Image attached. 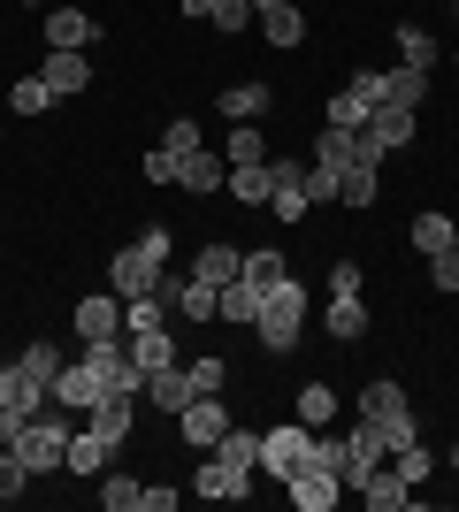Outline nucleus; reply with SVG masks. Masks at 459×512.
<instances>
[{
  "mask_svg": "<svg viewBox=\"0 0 459 512\" xmlns=\"http://www.w3.org/2000/svg\"><path fill=\"white\" fill-rule=\"evenodd\" d=\"M69 436H77V413L69 406H39L31 421H23V436H16V459L31 474H54L69 459Z\"/></svg>",
  "mask_w": 459,
  "mask_h": 512,
  "instance_id": "f257e3e1",
  "label": "nucleus"
},
{
  "mask_svg": "<svg viewBox=\"0 0 459 512\" xmlns=\"http://www.w3.org/2000/svg\"><path fill=\"white\" fill-rule=\"evenodd\" d=\"M299 329H306V291H299V276H291L284 291H268V299H261L253 337H261V352H291V344H299Z\"/></svg>",
  "mask_w": 459,
  "mask_h": 512,
  "instance_id": "f03ea898",
  "label": "nucleus"
},
{
  "mask_svg": "<svg viewBox=\"0 0 459 512\" xmlns=\"http://www.w3.org/2000/svg\"><path fill=\"white\" fill-rule=\"evenodd\" d=\"M360 421L383 428V444H414V436H421V428H414V398H406V383H391V375L360 390Z\"/></svg>",
  "mask_w": 459,
  "mask_h": 512,
  "instance_id": "7ed1b4c3",
  "label": "nucleus"
},
{
  "mask_svg": "<svg viewBox=\"0 0 459 512\" xmlns=\"http://www.w3.org/2000/svg\"><path fill=\"white\" fill-rule=\"evenodd\" d=\"M299 467H314V428H261V474H268V482H291V474H299Z\"/></svg>",
  "mask_w": 459,
  "mask_h": 512,
  "instance_id": "20e7f679",
  "label": "nucleus"
},
{
  "mask_svg": "<svg viewBox=\"0 0 459 512\" xmlns=\"http://www.w3.org/2000/svg\"><path fill=\"white\" fill-rule=\"evenodd\" d=\"M92 360H100V383H108V398H146V367H138L131 337H115V344H85Z\"/></svg>",
  "mask_w": 459,
  "mask_h": 512,
  "instance_id": "39448f33",
  "label": "nucleus"
},
{
  "mask_svg": "<svg viewBox=\"0 0 459 512\" xmlns=\"http://www.w3.org/2000/svg\"><path fill=\"white\" fill-rule=\"evenodd\" d=\"M161 268H169V260H153L146 245H123V253L108 260V291L115 299H146V291H161Z\"/></svg>",
  "mask_w": 459,
  "mask_h": 512,
  "instance_id": "423d86ee",
  "label": "nucleus"
},
{
  "mask_svg": "<svg viewBox=\"0 0 459 512\" xmlns=\"http://www.w3.org/2000/svg\"><path fill=\"white\" fill-rule=\"evenodd\" d=\"M100 398H108V383H100V360H77V367H62V375H54V406H69V413H92L100 406Z\"/></svg>",
  "mask_w": 459,
  "mask_h": 512,
  "instance_id": "0eeeda50",
  "label": "nucleus"
},
{
  "mask_svg": "<svg viewBox=\"0 0 459 512\" xmlns=\"http://www.w3.org/2000/svg\"><path fill=\"white\" fill-rule=\"evenodd\" d=\"M222 428H230V413H222V398H192V406L176 413V436L192 451H215L222 444Z\"/></svg>",
  "mask_w": 459,
  "mask_h": 512,
  "instance_id": "6e6552de",
  "label": "nucleus"
},
{
  "mask_svg": "<svg viewBox=\"0 0 459 512\" xmlns=\"http://www.w3.org/2000/svg\"><path fill=\"white\" fill-rule=\"evenodd\" d=\"M253 23H261V39L268 46H306V16H299V0H253Z\"/></svg>",
  "mask_w": 459,
  "mask_h": 512,
  "instance_id": "1a4fd4ad",
  "label": "nucleus"
},
{
  "mask_svg": "<svg viewBox=\"0 0 459 512\" xmlns=\"http://www.w3.org/2000/svg\"><path fill=\"white\" fill-rule=\"evenodd\" d=\"M77 337H85V344H115V337H123V299H115V291L77 299Z\"/></svg>",
  "mask_w": 459,
  "mask_h": 512,
  "instance_id": "9d476101",
  "label": "nucleus"
},
{
  "mask_svg": "<svg viewBox=\"0 0 459 512\" xmlns=\"http://www.w3.org/2000/svg\"><path fill=\"white\" fill-rule=\"evenodd\" d=\"M192 490H199V497H222V505H238V497L253 490V474L230 467L222 451H207V459H199V474H192Z\"/></svg>",
  "mask_w": 459,
  "mask_h": 512,
  "instance_id": "9b49d317",
  "label": "nucleus"
},
{
  "mask_svg": "<svg viewBox=\"0 0 459 512\" xmlns=\"http://www.w3.org/2000/svg\"><path fill=\"white\" fill-rule=\"evenodd\" d=\"M39 77H46V85H54V100H77V92L92 85V62H85V54H69V46H46Z\"/></svg>",
  "mask_w": 459,
  "mask_h": 512,
  "instance_id": "f8f14e48",
  "label": "nucleus"
},
{
  "mask_svg": "<svg viewBox=\"0 0 459 512\" xmlns=\"http://www.w3.org/2000/svg\"><path fill=\"white\" fill-rule=\"evenodd\" d=\"M345 444H352V474H345V490H360V482H368V474L391 459V444H383V428H375V421H352Z\"/></svg>",
  "mask_w": 459,
  "mask_h": 512,
  "instance_id": "ddd939ff",
  "label": "nucleus"
},
{
  "mask_svg": "<svg viewBox=\"0 0 459 512\" xmlns=\"http://www.w3.org/2000/svg\"><path fill=\"white\" fill-rule=\"evenodd\" d=\"M284 490H291V505H299V512H329V505H337V490H345V482H337V474H329V467H299V474H291V482H284Z\"/></svg>",
  "mask_w": 459,
  "mask_h": 512,
  "instance_id": "4468645a",
  "label": "nucleus"
},
{
  "mask_svg": "<svg viewBox=\"0 0 459 512\" xmlns=\"http://www.w3.org/2000/svg\"><path fill=\"white\" fill-rule=\"evenodd\" d=\"M176 184H184V192H199V199H207V192H222V184H230V161H222V153H207V146H199V153H184V161H176Z\"/></svg>",
  "mask_w": 459,
  "mask_h": 512,
  "instance_id": "2eb2a0df",
  "label": "nucleus"
},
{
  "mask_svg": "<svg viewBox=\"0 0 459 512\" xmlns=\"http://www.w3.org/2000/svg\"><path fill=\"white\" fill-rule=\"evenodd\" d=\"M92 39H100V23H92L85 8H46V46H69V54H85Z\"/></svg>",
  "mask_w": 459,
  "mask_h": 512,
  "instance_id": "dca6fc26",
  "label": "nucleus"
},
{
  "mask_svg": "<svg viewBox=\"0 0 459 512\" xmlns=\"http://www.w3.org/2000/svg\"><path fill=\"white\" fill-rule=\"evenodd\" d=\"M161 291H169V306H184V321H222V291L215 283L184 276V283H161Z\"/></svg>",
  "mask_w": 459,
  "mask_h": 512,
  "instance_id": "f3484780",
  "label": "nucleus"
},
{
  "mask_svg": "<svg viewBox=\"0 0 459 512\" xmlns=\"http://www.w3.org/2000/svg\"><path fill=\"white\" fill-rule=\"evenodd\" d=\"M146 398L161 413H184V406H192L199 390H192V375H184V360H176V367H153V375H146Z\"/></svg>",
  "mask_w": 459,
  "mask_h": 512,
  "instance_id": "a211bd4d",
  "label": "nucleus"
},
{
  "mask_svg": "<svg viewBox=\"0 0 459 512\" xmlns=\"http://www.w3.org/2000/svg\"><path fill=\"white\" fill-rule=\"evenodd\" d=\"M268 192H276V161H230V199L268 207Z\"/></svg>",
  "mask_w": 459,
  "mask_h": 512,
  "instance_id": "6ab92c4d",
  "label": "nucleus"
},
{
  "mask_svg": "<svg viewBox=\"0 0 459 512\" xmlns=\"http://www.w3.org/2000/svg\"><path fill=\"white\" fill-rule=\"evenodd\" d=\"M383 107H414L421 115V107H429V69H406V62L383 69Z\"/></svg>",
  "mask_w": 459,
  "mask_h": 512,
  "instance_id": "aec40b11",
  "label": "nucleus"
},
{
  "mask_svg": "<svg viewBox=\"0 0 459 512\" xmlns=\"http://www.w3.org/2000/svg\"><path fill=\"white\" fill-rule=\"evenodd\" d=\"M192 276L222 291V283H238V276H245V253H238V245H199V253H192Z\"/></svg>",
  "mask_w": 459,
  "mask_h": 512,
  "instance_id": "412c9836",
  "label": "nucleus"
},
{
  "mask_svg": "<svg viewBox=\"0 0 459 512\" xmlns=\"http://www.w3.org/2000/svg\"><path fill=\"white\" fill-rule=\"evenodd\" d=\"M360 130H368V138H375L383 153H398V146H414V107H375V115H368Z\"/></svg>",
  "mask_w": 459,
  "mask_h": 512,
  "instance_id": "4be33fe9",
  "label": "nucleus"
},
{
  "mask_svg": "<svg viewBox=\"0 0 459 512\" xmlns=\"http://www.w3.org/2000/svg\"><path fill=\"white\" fill-rule=\"evenodd\" d=\"M245 283L268 299V291H284V283H291V260L276 253V245H253V253H245Z\"/></svg>",
  "mask_w": 459,
  "mask_h": 512,
  "instance_id": "5701e85b",
  "label": "nucleus"
},
{
  "mask_svg": "<svg viewBox=\"0 0 459 512\" xmlns=\"http://www.w3.org/2000/svg\"><path fill=\"white\" fill-rule=\"evenodd\" d=\"M268 100H276V92H268L261 77H238V85H222V115H230V123H253V115H268Z\"/></svg>",
  "mask_w": 459,
  "mask_h": 512,
  "instance_id": "b1692460",
  "label": "nucleus"
},
{
  "mask_svg": "<svg viewBox=\"0 0 459 512\" xmlns=\"http://www.w3.org/2000/svg\"><path fill=\"white\" fill-rule=\"evenodd\" d=\"M131 406H138V398H100V406L85 413V428H100L108 451H123V444H131Z\"/></svg>",
  "mask_w": 459,
  "mask_h": 512,
  "instance_id": "393cba45",
  "label": "nucleus"
},
{
  "mask_svg": "<svg viewBox=\"0 0 459 512\" xmlns=\"http://www.w3.org/2000/svg\"><path fill=\"white\" fill-rule=\"evenodd\" d=\"M108 459H115L108 436H100V428H77V436H69V459H62V467H69V474H100Z\"/></svg>",
  "mask_w": 459,
  "mask_h": 512,
  "instance_id": "a878e982",
  "label": "nucleus"
},
{
  "mask_svg": "<svg viewBox=\"0 0 459 512\" xmlns=\"http://www.w3.org/2000/svg\"><path fill=\"white\" fill-rule=\"evenodd\" d=\"M329 337H337V344L368 337V306H360V291H345V299L329 291Z\"/></svg>",
  "mask_w": 459,
  "mask_h": 512,
  "instance_id": "bb28decb",
  "label": "nucleus"
},
{
  "mask_svg": "<svg viewBox=\"0 0 459 512\" xmlns=\"http://www.w3.org/2000/svg\"><path fill=\"white\" fill-rule=\"evenodd\" d=\"M92 482H100V505H108V512H138V497H146L138 474H108V467H100Z\"/></svg>",
  "mask_w": 459,
  "mask_h": 512,
  "instance_id": "cd10ccee",
  "label": "nucleus"
},
{
  "mask_svg": "<svg viewBox=\"0 0 459 512\" xmlns=\"http://www.w3.org/2000/svg\"><path fill=\"white\" fill-rule=\"evenodd\" d=\"M391 467H398V474H406V482H414V490H421V482L437 474V451H429V444H421V436H414V444H391Z\"/></svg>",
  "mask_w": 459,
  "mask_h": 512,
  "instance_id": "c85d7f7f",
  "label": "nucleus"
},
{
  "mask_svg": "<svg viewBox=\"0 0 459 512\" xmlns=\"http://www.w3.org/2000/svg\"><path fill=\"white\" fill-rule=\"evenodd\" d=\"M222 459H230V467H245V474H253V467H261V428H222Z\"/></svg>",
  "mask_w": 459,
  "mask_h": 512,
  "instance_id": "c756f323",
  "label": "nucleus"
},
{
  "mask_svg": "<svg viewBox=\"0 0 459 512\" xmlns=\"http://www.w3.org/2000/svg\"><path fill=\"white\" fill-rule=\"evenodd\" d=\"M131 352H138V367H146V375H153V367H176V337H169V329H138Z\"/></svg>",
  "mask_w": 459,
  "mask_h": 512,
  "instance_id": "7c9ffc66",
  "label": "nucleus"
},
{
  "mask_svg": "<svg viewBox=\"0 0 459 512\" xmlns=\"http://www.w3.org/2000/svg\"><path fill=\"white\" fill-rule=\"evenodd\" d=\"M222 321H245V329H253V321H261V291H253V283H222Z\"/></svg>",
  "mask_w": 459,
  "mask_h": 512,
  "instance_id": "2f4dec72",
  "label": "nucleus"
},
{
  "mask_svg": "<svg viewBox=\"0 0 459 512\" xmlns=\"http://www.w3.org/2000/svg\"><path fill=\"white\" fill-rule=\"evenodd\" d=\"M16 367H23V375H39V383H46V390H54V375H62V367H69V360H62V352H54V344H46V337H39V344H23V352H16Z\"/></svg>",
  "mask_w": 459,
  "mask_h": 512,
  "instance_id": "473e14b6",
  "label": "nucleus"
},
{
  "mask_svg": "<svg viewBox=\"0 0 459 512\" xmlns=\"http://www.w3.org/2000/svg\"><path fill=\"white\" fill-rule=\"evenodd\" d=\"M299 421L306 428H329V421H337V390H329V383H306L299 390Z\"/></svg>",
  "mask_w": 459,
  "mask_h": 512,
  "instance_id": "72a5a7b5",
  "label": "nucleus"
},
{
  "mask_svg": "<svg viewBox=\"0 0 459 512\" xmlns=\"http://www.w3.org/2000/svg\"><path fill=\"white\" fill-rule=\"evenodd\" d=\"M398 54H406V69H437V39L421 23H398Z\"/></svg>",
  "mask_w": 459,
  "mask_h": 512,
  "instance_id": "f704fd0d",
  "label": "nucleus"
},
{
  "mask_svg": "<svg viewBox=\"0 0 459 512\" xmlns=\"http://www.w3.org/2000/svg\"><path fill=\"white\" fill-rule=\"evenodd\" d=\"M452 214H414V253H444V245H452Z\"/></svg>",
  "mask_w": 459,
  "mask_h": 512,
  "instance_id": "c9c22d12",
  "label": "nucleus"
},
{
  "mask_svg": "<svg viewBox=\"0 0 459 512\" xmlns=\"http://www.w3.org/2000/svg\"><path fill=\"white\" fill-rule=\"evenodd\" d=\"M375 192H383V169H345V184H337L345 207H375Z\"/></svg>",
  "mask_w": 459,
  "mask_h": 512,
  "instance_id": "e433bc0d",
  "label": "nucleus"
},
{
  "mask_svg": "<svg viewBox=\"0 0 459 512\" xmlns=\"http://www.w3.org/2000/svg\"><path fill=\"white\" fill-rule=\"evenodd\" d=\"M8 107H16V115H46V107H54V85H46V77H23V85L8 92Z\"/></svg>",
  "mask_w": 459,
  "mask_h": 512,
  "instance_id": "4c0bfd02",
  "label": "nucleus"
},
{
  "mask_svg": "<svg viewBox=\"0 0 459 512\" xmlns=\"http://www.w3.org/2000/svg\"><path fill=\"white\" fill-rule=\"evenodd\" d=\"M299 184H306V199H314V207H329L345 176H337V169H322V161H306V169H299Z\"/></svg>",
  "mask_w": 459,
  "mask_h": 512,
  "instance_id": "58836bf2",
  "label": "nucleus"
},
{
  "mask_svg": "<svg viewBox=\"0 0 459 512\" xmlns=\"http://www.w3.org/2000/svg\"><path fill=\"white\" fill-rule=\"evenodd\" d=\"M184 375H192V390H199V398H222V383H230V360H192Z\"/></svg>",
  "mask_w": 459,
  "mask_h": 512,
  "instance_id": "ea45409f",
  "label": "nucleus"
},
{
  "mask_svg": "<svg viewBox=\"0 0 459 512\" xmlns=\"http://www.w3.org/2000/svg\"><path fill=\"white\" fill-rule=\"evenodd\" d=\"M230 161H268V146H261V123H230Z\"/></svg>",
  "mask_w": 459,
  "mask_h": 512,
  "instance_id": "a19ab883",
  "label": "nucleus"
},
{
  "mask_svg": "<svg viewBox=\"0 0 459 512\" xmlns=\"http://www.w3.org/2000/svg\"><path fill=\"white\" fill-rule=\"evenodd\" d=\"M429 283H437L444 299L459 291V245H444V253H429Z\"/></svg>",
  "mask_w": 459,
  "mask_h": 512,
  "instance_id": "79ce46f5",
  "label": "nucleus"
},
{
  "mask_svg": "<svg viewBox=\"0 0 459 512\" xmlns=\"http://www.w3.org/2000/svg\"><path fill=\"white\" fill-rule=\"evenodd\" d=\"M322 123H337V130H360V123H368V107H360V92H337Z\"/></svg>",
  "mask_w": 459,
  "mask_h": 512,
  "instance_id": "37998d69",
  "label": "nucleus"
},
{
  "mask_svg": "<svg viewBox=\"0 0 459 512\" xmlns=\"http://www.w3.org/2000/svg\"><path fill=\"white\" fill-rule=\"evenodd\" d=\"M23 482H31V467H23L16 451L0 444V505H8V497H23Z\"/></svg>",
  "mask_w": 459,
  "mask_h": 512,
  "instance_id": "c03bdc74",
  "label": "nucleus"
},
{
  "mask_svg": "<svg viewBox=\"0 0 459 512\" xmlns=\"http://www.w3.org/2000/svg\"><path fill=\"white\" fill-rule=\"evenodd\" d=\"M207 23H215V31H230V39H238L245 23H253V0H215V16H207Z\"/></svg>",
  "mask_w": 459,
  "mask_h": 512,
  "instance_id": "a18cd8bd",
  "label": "nucleus"
},
{
  "mask_svg": "<svg viewBox=\"0 0 459 512\" xmlns=\"http://www.w3.org/2000/svg\"><path fill=\"white\" fill-rule=\"evenodd\" d=\"M146 184H176V153H169V146L146 153Z\"/></svg>",
  "mask_w": 459,
  "mask_h": 512,
  "instance_id": "49530a36",
  "label": "nucleus"
},
{
  "mask_svg": "<svg viewBox=\"0 0 459 512\" xmlns=\"http://www.w3.org/2000/svg\"><path fill=\"white\" fill-rule=\"evenodd\" d=\"M161 146H169L176 161H184V153H199V123H169V138H161Z\"/></svg>",
  "mask_w": 459,
  "mask_h": 512,
  "instance_id": "de8ad7c7",
  "label": "nucleus"
},
{
  "mask_svg": "<svg viewBox=\"0 0 459 512\" xmlns=\"http://www.w3.org/2000/svg\"><path fill=\"white\" fill-rule=\"evenodd\" d=\"M329 291H337V299H345V291H360V260H337V268H329Z\"/></svg>",
  "mask_w": 459,
  "mask_h": 512,
  "instance_id": "09e8293b",
  "label": "nucleus"
},
{
  "mask_svg": "<svg viewBox=\"0 0 459 512\" xmlns=\"http://www.w3.org/2000/svg\"><path fill=\"white\" fill-rule=\"evenodd\" d=\"M176 497H184V490H161V482H146V497H138V512H176Z\"/></svg>",
  "mask_w": 459,
  "mask_h": 512,
  "instance_id": "8fccbe9b",
  "label": "nucleus"
},
{
  "mask_svg": "<svg viewBox=\"0 0 459 512\" xmlns=\"http://www.w3.org/2000/svg\"><path fill=\"white\" fill-rule=\"evenodd\" d=\"M138 245H146V253H153V260H169V253H176V237H169V230H161V222H153V230H146V237H138Z\"/></svg>",
  "mask_w": 459,
  "mask_h": 512,
  "instance_id": "3c124183",
  "label": "nucleus"
},
{
  "mask_svg": "<svg viewBox=\"0 0 459 512\" xmlns=\"http://www.w3.org/2000/svg\"><path fill=\"white\" fill-rule=\"evenodd\" d=\"M176 8H184V16H199V23L215 16V0H176Z\"/></svg>",
  "mask_w": 459,
  "mask_h": 512,
  "instance_id": "603ef678",
  "label": "nucleus"
},
{
  "mask_svg": "<svg viewBox=\"0 0 459 512\" xmlns=\"http://www.w3.org/2000/svg\"><path fill=\"white\" fill-rule=\"evenodd\" d=\"M23 8H46V0H23Z\"/></svg>",
  "mask_w": 459,
  "mask_h": 512,
  "instance_id": "864d4df0",
  "label": "nucleus"
},
{
  "mask_svg": "<svg viewBox=\"0 0 459 512\" xmlns=\"http://www.w3.org/2000/svg\"><path fill=\"white\" fill-rule=\"evenodd\" d=\"M452 467H459V451H452Z\"/></svg>",
  "mask_w": 459,
  "mask_h": 512,
  "instance_id": "5fc2aeb1",
  "label": "nucleus"
},
{
  "mask_svg": "<svg viewBox=\"0 0 459 512\" xmlns=\"http://www.w3.org/2000/svg\"><path fill=\"white\" fill-rule=\"evenodd\" d=\"M452 245H459V230H452Z\"/></svg>",
  "mask_w": 459,
  "mask_h": 512,
  "instance_id": "6e6d98bb",
  "label": "nucleus"
},
{
  "mask_svg": "<svg viewBox=\"0 0 459 512\" xmlns=\"http://www.w3.org/2000/svg\"><path fill=\"white\" fill-rule=\"evenodd\" d=\"M452 69H459V54H452Z\"/></svg>",
  "mask_w": 459,
  "mask_h": 512,
  "instance_id": "4d7b16f0",
  "label": "nucleus"
},
{
  "mask_svg": "<svg viewBox=\"0 0 459 512\" xmlns=\"http://www.w3.org/2000/svg\"><path fill=\"white\" fill-rule=\"evenodd\" d=\"M452 8H459V0H452Z\"/></svg>",
  "mask_w": 459,
  "mask_h": 512,
  "instance_id": "13d9d810",
  "label": "nucleus"
}]
</instances>
